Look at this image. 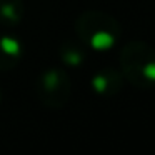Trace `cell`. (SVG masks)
Instances as JSON below:
<instances>
[{
  "mask_svg": "<svg viewBox=\"0 0 155 155\" xmlns=\"http://www.w3.org/2000/svg\"><path fill=\"white\" fill-rule=\"evenodd\" d=\"M0 18L7 24H15L20 18V7L17 0H0Z\"/></svg>",
  "mask_w": 155,
  "mask_h": 155,
  "instance_id": "6",
  "label": "cell"
},
{
  "mask_svg": "<svg viewBox=\"0 0 155 155\" xmlns=\"http://www.w3.org/2000/svg\"><path fill=\"white\" fill-rule=\"evenodd\" d=\"M75 30L87 47L95 50H108L118 42L122 34L120 24L112 15L98 10H88L80 15Z\"/></svg>",
  "mask_w": 155,
  "mask_h": 155,
  "instance_id": "2",
  "label": "cell"
},
{
  "mask_svg": "<svg viewBox=\"0 0 155 155\" xmlns=\"http://www.w3.org/2000/svg\"><path fill=\"white\" fill-rule=\"evenodd\" d=\"M38 92L42 94V100L45 104H52L54 107L64 105L70 95V80L62 70H50L42 74Z\"/></svg>",
  "mask_w": 155,
  "mask_h": 155,
  "instance_id": "3",
  "label": "cell"
},
{
  "mask_svg": "<svg viewBox=\"0 0 155 155\" xmlns=\"http://www.w3.org/2000/svg\"><path fill=\"white\" fill-rule=\"evenodd\" d=\"M18 54H20V47L17 42L12 38H2L0 40V68L14 65Z\"/></svg>",
  "mask_w": 155,
  "mask_h": 155,
  "instance_id": "5",
  "label": "cell"
},
{
  "mask_svg": "<svg viewBox=\"0 0 155 155\" xmlns=\"http://www.w3.org/2000/svg\"><path fill=\"white\" fill-rule=\"evenodd\" d=\"M120 72L134 87L155 88V48L142 40L128 42L120 52Z\"/></svg>",
  "mask_w": 155,
  "mask_h": 155,
  "instance_id": "1",
  "label": "cell"
},
{
  "mask_svg": "<svg viewBox=\"0 0 155 155\" xmlns=\"http://www.w3.org/2000/svg\"><path fill=\"white\" fill-rule=\"evenodd\" d=\"M122 85H124V75L115 68H104V70L97 72L92 78L94 90L100 95H105V97L118 94Z\"/></svg>",
  "mask_w": 155,
  "mask_h": 155,
  "instance_id": "4",
  "label": "cell"
}]
</instances>
